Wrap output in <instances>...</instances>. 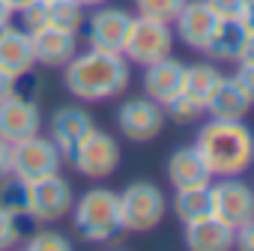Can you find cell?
Returning a JSON list of instances; mask_svg holds the SVG:
<instances>
[{
    "mask_svg": "<svg viewBox=\"0 0 254 251\" xmlns=\"http://www.w3.org/2000/svg\"><path fill=\"white\" fill-rule=\"evenodd\" d=\"M129 60L120 51L87 48L63 66V87L78 102H105L129 87Z\"/></svg>",
    "mask_w": 254,
    "mask_h": 251,
    "instance_id": "cell-1",
    "label": "cell"
},
{
    "mask_svg": "<svg viewBox=\"0 0 254 251\" xmlns=\"http://www.w3.org/2000/svg\"><path fill=\"white\" fill-rule=\"evenodd\" d=\"M194 147L212 177H242L254 165V132L245 120H212L197 129Z\"/></svg>",
    "mask_w": 254,
    "mask_h": 251,
    "instance_id": "cell-2",
    "label": "cell"
},
{
    "mask_svg": "<svg viewBox=\"0 0 254 251\" xmlns=\"http://www.w3.org/2000/svg\"><path fill=\"white\" fill-rule=\"evenodd\" d=\"M72 224L75 233L84 242H96V245H108L114 242L123 230V218H120V194L111 188H87L81 197H75L72 209Z\"/></svg>",
    "mask_w": 254,
    "mask_h": 251,
    "instance_id": "cell-3",
    "label": "cell"
},
{
    "mask_svg": "<svg viewBox=\"0 0 254 251\" xmlns=\"http://www.w3.org/2000/svg\"><path fill=\"white\" fill-rule=\"evenodd\" d=\"M168 212L165 191L150 180H135L120 191V218L126 233H150Z\"/></svg>",
    "mask_w": 254,
    "mask_h": 251,
    "instance_id": "cell-4",
    "label": "cell"
},
{
    "mask_svg": "<svg viewBox=\"0 0 254 251\" xmlns=\"http://www.w3.org/2000/svg\"><path fill=\"white\" fill-rule=\"evenodd\" d=\"M171 48H174V27L168 21L132 15V24H129V33H126L120 54L135 66H150L162 57H171Z\"/></svg>",
    "mask_w": 254,
    "mask_h": 251,
    "instance_id": "cell-5",
    "label": "cell"
},
{
    "mask_svg": "<svg viewBox=\"0 0 254 251\" xmlns=\"http://www.w3.org/2000/svg\"><path fill=\"white\" fill-rule=\"evenodd\" d=\"M72 203H75L72 183L63 180L60 174L27 183V215L33 218V224H54L66 218Z\"/></svg>",
    "mask_w": 254,
    "mask_h": 251,
    "instance_id": "cell-6",
    "label": "cell"
},
{
    "mask_svg": "<svg viewBox=\"0 0 254 251\" xmlns=\"http://www.w3.org/2000/svg\"><path fill=\"white\" fill-rule=\"evenodd\" d=\"M63 162L66 159H63V153L57 150V144L51 138L30 135V138H21V141L12 144V174L24 183L60 174Z\"/></svg>",
    "mask_w": 254,
    "mask_h": 251,
    "instance_id": "cell-7",
    "label": "cell"
},
{
    "mask_svg": "<svg viewBox=\"0 0 254 251\" xmlns=\"http://www.w3.org/2000/svg\"><path fill=\"white\" fill-rule=\"evenodd\" d=\"M120 159H123V153H120V144H117V138L114 135H108V132H102V129H93L78 147H75V153H72V168L81 174V177H87V180H108L117 168H120Z\"/></svg>",
    "mask_w": 254,
    "mask_h": 251,
    "instance_id": "cell-8",
    "label": "cell"
},
{
    "mask_svg": "<svg viewBox=\"0 0 254 251\" xmlns=\"http://www.w3.org/2000/svg\"><path fill=\"white\" fill-rule=\"evenodd\" d=\"M117 129L123 138H129L135 144H147L153 138L162 135L165 129V108L159 102H153L150 96H138V99H126L120 108H117Z\"/></svg>",
    "mask_w": 254,
    "mask_h": 251,
    "instance_id": "cell-9",
    "label": "cell"
},
{
    "mask_svg": "<svg viewBox=\"0 0 254 251\" xmlns=\"http://www.w3.org/2000/svg\"><path fill=\"white\" fill-rule=\"evenodd\" d=\"M42 132V111L39 102L24 96V93H12L6 99H0V138L15 144L21 138L39 135Z\"/></svg>",
    "mask_w": 254,
    "mask_h": 251,
    "instance_id": "cell-10",
    "label": "cell"
},
{
    "mask_svg": "<svg viewBox=\"0 0 254 251\" xmlns=\"http://www.w3.org/2000/svg\"><path fill=\"white\" fill-rule=\"evenodd\" d=\"M212 191H215L212 215H218L233 230L254 218V188L248 183H242L239 177H218V183L212 180Z\"/></svg>",
    "mask_w": 254,
    "mask_h": 251,
    "instance_id": "cell-11",
    "label": "cell"
},
{
    "mask_svg": "<svg viewBox=\"0 0 254 251\" xmlns=\"http://www.w3.org/2000/svg\"><path fill=\"white\" fill-rule=\"evenodd\" d=\"M96 129V123L90 117L87 108H78V105H60L54 108L51 120H48V138L57 144V150L63 153V159L69 162L75 147Z\"/></svg>",
    "mask_w": 254,
    "mask_h": 251,
    "instance_id": "cell-12",
    "label": "cell"
},
{
    "mask_svg": "<svg viewBox=\"0 0 254 251\" xmlns=\"http://www.w3.org/2000/svg\"><path fill=\"white\" fill-rule=\"evenodd\" d=\"M132 24V12H126L120 6H96L93 15H87V45L102 48V51H123L126 33Z\"/></svg>",
    "mask_w": 254,
    "mask_h": 251,
    "instance_id": "cell-13",
    "label": "cell"
},
{
    "mask_svg": "<svg viewBox=\"0 0 254 251\" xmlns=\"http://www.w3.org/2000/svg\"><path fill=\"white\" fill-rule=\"evenodd\" d=\"M218 24V15L206 6V0H186V6L174 18V36L191 51H203L212 30Z\"/></svg>",
    "mask_w": 254,
    "mask_h": 251,
    "instance_id": "cell-14",
    "label": "cell"
},
{
    "mask_svg": "<svg viewBox=\"0 0 254 251\" xmlns=\"http://www.w3.org/2000/svg\"><path fill=\"white\" fill-rule=\"evenodd\" d=\"M30 42H33V60L39 69H63L78 54V33H69L51 24L30 33Z\"/></svg>",
    "mask_w": 254,
    "mask_h": 251,
    "instance_id": "cell-15",
    "label": "cell"
},
{
    "mask_svg": "<svg viewBox=\"0 0 254 251\" xmlns=\"http://www.w3.org/2000/svg\"><path fill=\"white\" fill-rule=\"evenodd\" d=\"M0 69H6L15 78H27L36 69L33 42H30L27 30H21L15 24L0 27Z\"/></svg>",
    "mask_w": 254,
    "mask_h": 251,
    "instance_id": "cell-16",
    "label": "cell"
},
{
    "mask_svg": "<svg viewBox=\"0 0 254 251\" xmlns=\"http://www.w3.org/2000/svg\"><path fill=\"white\" fill-rule=\"evenodd\" d=\"M183 242L191 251H227L236 242V230L230 224H224L218 215H206V218L186 224Z\"/></svg>",
    "mask_w": 254,
    "mask_h": 251,
    "instance_id": "cell-17",
    "label": "cell"
},
{
    "mask_svg": "<svg viewBox=\"0 0 254 251\" xmlns=\"http://www.w3.org/2000/svg\"><path fill=\"white\" fill-rule=\"evenodd\" d=\"M183 75H186V63H180L174 57H162L150 66H144V93L153 102L165 105L177 93H183Z\"/></svg>",
    "mask_w": 254,
    "mask_h": 251,
    "instance_id": "cell-18",
    "label": "cell"
},
{
    "mask_svg": "<svg viewBox=\"0 0 254 251\" xmlns=\"http://www.w3.org/2000/svg\"><path fill=\"white\" fill-rule=\"evenodd\" d=\"M165 174H168V183L174 188H186V186H203V183H212V171L209 165L203 162L200 150L191 144V147H180L168 156V165H165Z\"/></svg>",
    "mask_w": 254,
    "mask_h": 251,
    "instance_id": "cell-19",
    "label": "cell"
},
{
    "mask_svg": "<svg viewBox=\"0 0 254 251\" xmlns=\"http://www.w3.org/2000/svg\"><path fill=\"white\" fill-rule=\"evenodd\" d=\"M245 42H248V30L239 18H218L203 54H209L215 63H236L242 57Z\"/></svg>",
    "mask_w": 254,
    "mask_h": 251,
    "instance_id": "cell-20",
    "label": "cell"
},
{
    "mask_svg": "<svg viewBox=\"0 0 254 251\" xmlns=\"http://www.w3.org/2000/svg\"><path fill=\"white\" fill-rule=\"evenodd\" d=\"M251 99L248 93L239 87V81L230 75V78H221L215 93L209 96V102L203 105V114H209L212 120H245V114L251 111Z\"/></svg>",
    "mask_w": 254,
    "mask_h": 251,
    "instance_id": "cell-21",
    "label": "cell"
},
{
    "mask_svg": "<svg viewBox=\"0 0 254 251\" xmlns=\"http://www.w3.org/2000/svg\"><path fill=\"white\" fill-rule=\"evenodd\" d=\"M171 206H174V215H177L183 224L212 215V212H215V191H212V183L174 188V203H171Z\"/></svg>",
    "mask_w": 254,
    "mask_h": 251,
    "instance_id": "cell-22",
    "label": "cell"
},
{
    "mask_svg": "<svg viewBox=\"0 0 254 251\" xmlns=\"http://www.w3.org/2000/svg\"><path fill=\"white\" fill-rule=\"evenodd\" d=\"M221 78L224 75L215 63H191V66H186V75H183V93L189 99H194L197 105H206Z\"/></svg>",
    "mask_w": 254,
    "mask_h": 251,
    "instance_id": "cell-23",
    "label": "cell"
},
{
    "mask_svg": "<svg viewBox=\"0 0 254 251\" xmlns=\"http://www.w3.org/2000/svg\"><path fill=\"white\" fill-rule=\"evenodd\" d=\"M84 21H87V15H84V6L78 0H48V24L51 27L81 33Z\"/></svg>",
    "mask_w": 254,
    "mask_h": 251,
    "instance_id": "cell-24",
    "label": "cell"
},
{
    "mask_svg": "<svg viewBox=\"0 0 254 251\" xmlns=\"http://www.w3.org/2000/svg\"><path fill=\"white\" fill-rule=\"evenodd\" d=\"M0 209L12 215H27V183L18 180L15 174L0 180Z\"/></svg>",
    "mask_w": 254,
    "mask_h": 251,
    "instance_id": "cell-25",
    "label": "cell"
},
{
    "mask_svg": "<svg viewBox=\"0 0 254 251\" xmlns=\"http://www.w3.org/2000/svg\"><path fill=\"white\" fill-rule=\"evenodd\" d=\"M33 224L30 215H12L6 209H0V251H9L15 245L24 242V236L30 233L27 227Z\"/></svg>",
    "mask_w": 254,
    "mask_h": 251,
    "instance_id": "cell-26",
    "label": "cell"
},
{
    "mask_svg": "<svg viewBox=\"0 0 254 251\" xmlns=\"http://www.w3.org/2000/svg\"><path fill=\"white\" fill-rule=\"evenodd\" d=\"M24 248L30 251H72V239L63 236L60 230L54 227H39V230H30L21 242Z\"/></svg>",
    "mask_w": 254,
    "mask_h": 251,
    "instance_id": "cell-27",
    "label": "cell"
},
{
    "mask_svg": "<svg viewBox=\"0 0 254 251\" xmlns=\"http://www.w3.org/2000/svg\"><path fill=\"white\" fill-rule=\"evenodd\" d=\"M162 108H165V117H168L171 123H177V126H191L194 120L203 117V105H197V102L189 99L186 93H177V96H174L171 102H165Z\"/></svg>",
    "mask_w": 254,
    "mask_h": 251,
    "instance_id": "cell-28",
    "label": "cell"
},
{
    "mask_svg": "<svg viewBox=\"0 0 254 251\" xmlns=\"http://www.w3.org/2000/svg\"><path fill=\"white\" fill-rule=\"evenodd\" d=\"M186 6V0H135L138 15L156 18V21H168L174 24V18L180 15V9Z\"/></svg>",
    "mask_w": 254,
    "mask_h": 251,
    "instance_id": "cell-29",
    "label": "cell"
},
{
    "mask_svg": "<svg viewBox=\"0 0 254 251\" xmlns=\"http://www.w3.org/2000/svg\"><path fill=\"white\" fill-rule=\"evenodd\" d=\"M15 15L21 18V30L36 33V30L48 27V0H33V3H27V6L18 9Z\"/></svg>",
    "mask_w": 254,
    "mask_h": 251,
    "instance_id": "cell-30",
    "label": "cell"
},
{
    "mask_svg": "<svg viewBox=\"0 0 254 251\" xmlns=\"http://www.w3.org/2000/svg\"><path fill=\"white\" fill-rule=\"evenodd\" d=\"M236 81H239V87L248 93V99L254 102V60H236V75H233Z\"/></svg>",
    "mask_w": 254,
    "mask_h": 251,
    "instance_id": "cell-31",
    "label": "cell"
},
{
    "mask_svg": "<svg viewBox=\"0 0 254 251\" xmlns=\"http://www.w3.org/2000/svg\"><path fill=\"white\" fill-rule=\"evenodd\" d=\"M206 6H209L218 18H239L245 0H206Z\"/></svg>",
    "mask_w": 254,
    "mask_h": 251,
    "instance_id": "cell-32",
    "label": "cell"
},
{
    "mask_svg": "<svg viewBox=\"0 0 254 251\" xmlns=\"http://www.w3.org/2000/svg\"><path fill=\"white\" fill-rule=\"evenodd\" d=\"M233 245H239L242 251H254V218L236 227V242Z\"/></svg>",
    "mask_w": 254,
    "mask_h": 251,
    "instance_id": "cell-33",
    "label": "cell"
},
{
    "mask_svg": "<svg viewBox=\"0 0 254 251\" xmlns=\"http://www.w3.org/2000/svg\"><path fill=\"white\" fill-rule=\"evenodd\" d=\"M12 174V144L0 138V180Z\"/></svg>",
    "mask_w": 254,
    "mask_h": 251,
    "instance_id": "cell-34",
    "label": "cell"
},
{
    "mask_svg": "<svg viewBox=\"0 0 254 251\" xmlns=\"http://www.w3.org/2000/svg\"><path fill=\"white\" fill-rule=\"evenodd\" d=\"M15 90H18V78H15V75H9L6 69H0V99L12 96Z\"/></svg>",
    "mask_w": 254,
    "mask_h": 251,
    "instance_id": "cell-35",
    "label": "cell"
},
{
    "mask_svg": "<svg viewBox=\"0 0 254 251\" xmlns=\"http://www.w3.org/2000/svg\"><path fill=\"white\" fill-rule=\"evenodd\" d=\"M239 21L245 24L248 33H254V0H245V6H242V12H239Z\"/></svg>",
    "mask_w": 254,
    "mask_h": 251,
    "instance_id": "cell-36",
    "label": "cell"
},
{
    "mask_svg": "<svg viewBox=\"0 0 254 251\" xmlns=\"http://www.w3.org/2000/svg\"><path fill=\"white\" fill-rule=\"evenodd\" d=\"M12 24V9L6 6V0H0V27H6Z\"/></svg>",
    "mask_w": 254,
    "mask_h": 251,
    "instance_id": "cell-37",
    "label": "cell"
},
{
    "mask_svg": "<svg viewBox=\"0 0 254 251\" xmlns=\"http://www.w3.org/2000/svg\"><path fill=\"white\" fill-rule=\"evenodd\" d=\"M27 3H33V0H6V6H9V9H12V15H15V12H18V9H24V6H27Z\"/></svg>",
    "mask_w": 254,
    "mask_h": 251,
    "instance_id": "cell-38",
    "label": "cell"
},
{
    "mask_svg": "<svg viewBox=\"0 0 254 251\" xmlns=\"http://www.w3.org/2000/svg\"><path fill=\"white\" fill-rule=\"evenodd\" d=\"M78 3H81L84 9H96V6H102V3H108V0H78Z\"/></svg>",
    "mask_w": 254,
    "mask_h": 251,
    "instance_id": "cell-39",
    "label": "cell"
}]
</instances>
